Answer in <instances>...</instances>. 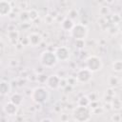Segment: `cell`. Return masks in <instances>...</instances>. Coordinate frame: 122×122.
Returning <instances> with one entry per match:
<instances>
[{
	"label": "cell",
	"instance_id": "1",
	"mask_svg": "<svg viewBox=\"0 0 122 122\" xmlns=\"http://www.w3.org/2000/svg\"><path fill=\"white\" fill-rule=\"evenodd\" d=\"M72 119L77 122L89 121L92 117V110L89 106H77L72 111Z\"/></svg>",
	"mask_w": 122,
	"mask_h": 122
},
{
	"label": "cell",
	"instance_id": "2",
	"mask_svg": "<svg viewBox=\"0 0 122 122\" xmlns=\"http://www.w3.org/2000/svg\"><path fill=\"white\" fill-rule=\"evenodd\" d=\"M30 96L33 103L43 104L48 101V99L50 97V92H49L48 89H46L45 87L39 86V87H36L33 90H31V93Z\"/></svg>",
	"mask_w": 122,
	"mask_h": 122
},
{
	"label": "cell",
	"instance_id": "3",
	"mask_svg": "<svg viewBox=\"0 0 122 122\" xmlns=\"http://www.w3.org/2000/svg\"><path fill=\"white\" fill-rule=\"evenodd\" d=\"M39 62L41 64V66L43 68H52L54 67L58 60L55 56V53L54 51H49V50H46V51H43L39 56Z\"/></svg>",
	"mask_w": 122,
	"mask_h": 122
},
{
	"label": "cell",
	"instance_id": "4",
	"mask_svg": "<svg viewBox=\"0 0 122 122\" xmlns=\"http://www.w3.org/2000/svg\"><path fill=\"white\" fill-rule=\"evenodd\" d=\"M69 32H70L71 37L73 38L74 40L75 39H85L88 35L89 30L86 25L78 23V24H74L72 29Z\"/></svg>",
	"mask_w": 122,
	"mask_h": 122
},
{
	"label": "cell",
	"instance_id": "5",
	"mask_svg": "<svg viewBox=\"0 0 122 122\" xmlns=\"http://www.w3.org/2000/svg\"><path fill=\"white\" fill-rule=\"evenodd\" d=\"M85 68L89 69L92 72H97L99 71L103 67L102 59L99 56L96 55H90L85 60Z\"/></svg>",
	"mask_w": 122,
	"mask_h": 122
},
{
	"label": "cell",
	"instance_id": "6",
	"mask_svg": "<svg viewBox=\"0 0 122 122\" xmlns=\"http://www.w3.org/2000/svg\"><path fill=\"white\" fill-rule=\"evenodd\" d=\"M92 74L93 72H92L89 69L87 68H84V69H80L77 72H76V80L78 83H82V84H85V83H88L92 80Z\"/></svg>",
	"mask_w": 122,
	"mask_h": 122
},
{
	"label": "cell",
	"instance_id": "7",
	"mask_svg": "<svg viewBox=\"0 0 122 122\" xmlns=\"http://www.w3.org/2000/svg\"><path fill=\"white\" fill-rule=\"evenodd\" d=\"M54 53H55V56L57 58L58 61H61V62H66L70 59L71 57V51H70V49L66 46H60V47H57L54 51Z\"/></svg>",
	"mask_w": 122,
	"mask_h": 122
},
{
	"label": "cell",
	"instance_id": "8",
	"mask_svg": "<svg viewBox=\"0 0 122 122\" xmlns=\"http://www.w3.org/2000/svg\"><path fill=\"white\" fill-rule=\"evenodd\" d=\"M59 82H60V77L58 74H51L47 77L46 85L51 90H57L59 88Z\"/></svg>",
	"mask_w": 122,
	"mask_h": 122
},
{
	"label": "cell",
	"instance_id": "9",
	"mask_svg": "<svg viewBox=\"0 0 122 122\" xmlns=\"http://www.w3.org/2000/svg\"><path fill=\"white\" fill-rule=\"evenodd\" d=\"M27 37L29 40V45L31 47H39L43 42V37L38 32H31Z\"/></svg>",
	"mask_w": 122,
	"mask_h": 122
},
{
	"label": "cell",
	"instance_id": "10",
	"mask_svg": "<svg viewBox=\"0 0 122 122\" xmlns=\"http://www.w3.org/2000/svg\"><path fill=\"white\" fill-rule=\"evenodd\" d=\"M12 10L11 5L7 0H0V16H8Z\"/></svg>",
	"mask_w": 122,
	"mask_h": 122
},
{
	"label": "cell",
	"instance_id": "11",
	"mask_svg": "<svg viewBox=\"0 0 122 122\" xmlns=\"http://www.w3.org/2000/svg\"><path fill=\"white\" fill-rule=\"evenodd\" d=\"M17 112H18V106L14 105L10 101L5 104V106H4V112L7 115H10V116L16 115L17 114Z\"/></svg>",
	"mask_w": 122,
	"mask_h": 122
},
{
	"label": "cell",
	"instance_id": "12",
	"mask_svg": "<svg viewBox=\"0 0 122 122\" xmlns=\"http://www.w3.org/2000/svg\"><path fill=\"white\" fill-rule=\"evenodd\" d=\"M7 35H8V39H9V41L11 45H16L18 43V41H19V32H18L17 30L14 29V30H9Z\"/></svg>",
	"mask_w": 122,
	"mask_h": 122
},
{
	"label": "cell",
	"instance_id": "13",
	"mask_svg": "<svg viewBox=\"0 0 122 122\" xmlns=\"http://www.w3.org/2000/svg\"><path fill=\"white\" fill-rule=\"evenodd\" d=\"M73 25H74V23H73V21L71 19V18H65V19H63V21L61 22V29L63 30H66V31H70L71 29H72V27H73Z\"/></svg>",
	"mask_w": 122,
	"mask_h": 122
},
{
	"label": "cell",
	"instance_id": "14",
	"mask_svg": "<svg viewBox=\"0 0 122 122\" xmlns=\"http://www.w3.org/2000/svg\"><path fill=\"white\" fill-rule=\"evenodd\" d=\"M23 100H24L23 95H22V94H20V93H18V92L13 93V94L10 96V101L11 103H13L14 105L18 106V107H20V106L22 105Z\"/></svg>",
	"mask_w": 122,
	"mask_h": 122
},
{
	"label": "cell",
	"instance_id": "15",
	"mask_svg": "<svg viewBox=\"0 0 122 122\" xmlns=\"http://www.w3.org/2000/svg\"><path fill=\"white\" fill-rule=\"evenodd\" d=\"M10 85L9 82L1 80L0 81V94L1 95H6L10 93Z\"/></svg>",
	"mask_w": 122,
	"mask_h": 122
},
{
	"label": "cell",
	"instance_id": "16",
	"mask_svg": "<svg viewBox=\"0 0 122 122\" xmlns=\"http://www.w3.org/2000/svg\"><path fill=\"white\" fill-rule=\"evenodd\" d=\"M111 106H112V110H114L116 112H119L121 110V107H122L121 100L119 98L113 97L112 100V102H111Z\"/></svg>",
	"mask_w": 122,
	"mask_h": 122
},
{
	"label": "cell",
	"instance_id": "17",
	"mask_svg": "<svg viewBox=\"0 0 122 122\" xmlns=\"http://www.w3.org/2000/svg\"><path fill=\"white\" fill-rule=\"evenodd\" d=\"M112 70L114 72L120 73L122 71V61L121 60H115L112 64Z\"/></svg>",
	"mask_w": 122,
	"mask_h": 122
},
{
	"label": "cell",
	"instance_id": "18",
	"mask_svg": "<svg viewBox=\"0 0 122 122\" xmlns=\"http://www.w3.org/2000/svg\"><path fill=\"white\" fill-rule=\"evenodd\" d=\"M28 14H29V18L30 21H35L38 17H39V12L37 10L35 9H30L28 10Z\"/></svg>",
	"mask_w": 122,
	"mask_h": 122
},
{
	"label": "cell",
	"instance_id": "19",
	"mask_svg": "<svg viewBox=\"0 0 122 122\" xmlns=\"http://www.w3.org/2000/svg\"><path fill=\"white\" fill-rule=\"evenodd\" d=\"M108 83H109V85H110L111 88L117 87L119 85V78L116 77V76H110L109 77V80H108Z\"/></svg>",
	"mask_w": 122,
	"mask_h": 122
},
{
	"label": "cell",
	"instance_id": "20",
	"mask_svg": "<svg viewBox=\"0 0 122 122\" xmlns=\"http://www.w3.org/2000/svg\"><path fill=\"white\" fill-rule=\"evenodd\" d=\"M20 21L22 23H27L30 21V18H29V14H28V10H22L20 11L19 15H18Z\"/></svg>",
	"mask_w": 122,
	"mask_h": 122
},
{
	"label": "cell",
	"instance_id": "21",
	"mask_svg": "<svg viewBox=\"0 0 122 122\" xmlns=\"http://www.w3.org/2000/svg\"><path fill=\"white\" fill-rule=\"evenodd\" d=\"M90 103H91V101H90V99L88 98L87 95H83L77 100V104L79 106H89Z\"/></svg>",
	"mask_w": 122,
	"mask_h": 122
},
{
	"label": "cell",
	"instance_id": "22",
	"mask_svg": "<svg viewBox=\"0 0 122 122\" xmlns=\"http://www.w3.org/2000/svg\"><path fill=\"white\" fill-rule=\"evenodd\" d=\"M74 46L75 48L82 50L85 47V39H75L74 40Z\"/></svg>",
	"mask_w": 122,
	"mask_h": 122
},
{
	"label": "cell",
	"instance_id": "23",
	"mask_svg": "<svg viewBox=\"0 0 122 122\" xmlns=\"http://www.w3.org/2000/svg\"><path fill=\"white\" fill-rule=\"evenodd\" d=\"M47 77H48V76H46V75H45L43 72H41V73H38V74L36 75V81H37L38 83H40V84L46 83Z\"/></svg>",
	"mask_w": 122,
	"mask_h": 122
},
{
	"label": "cell",
	"instance_id": "24",
	"mask_svg": "<svg viewBox=\"0 0 122 122\" xmlns=\"http://www.w3.org/2000/svg\"><path fill=\"white\" fill-rule=\"evenodd\" d=\"M66 79H67L68 85H70V86H71V87H73L75 84L78 83L77 80H76V78H75V76H70V77H68V78H66Z\"/></svg>",
	"mask_w": 122,
	"mask_h": 122
},
{
	"label": "cell",
	"instance_id": "25",
	"mask_svg": "<svg viewBox=\"0 0 122 122\" xmlns=\"http://www.w3.org/2000/svg\"><path fill=\"white\" fill-rule=\"evenodd\" d=\"M111 120L113 121V122H120L122 120V116L120 113L116 112V113H113L112 116H111Z\"/></svg>",
	"mask_w": 122,
	"mask_h": 122
},
{
	"label": "cell",
	"instance_id": "26",
	"mask_svg": "<svg viewBox=\"0 0 122 122\" xmlns=\"http://www.w3.org/2000/svg\"><path fill=\"white\" fill-rule=\"evenodd\" d=\"M87 96H88V98L90 99V101H91V102H92V101H97V100H99V98H98V94H97L96 92H92V93L88 94Z\"/></svg>",
	"mask_w": 122,
	"mask_h": 122
},
{
	"label": "cell",
	"instance_id": "27",
	"mask_svg": "<svg viewBox=\"0 0 122 122\" xmlns=\"http://www.w3.org/2000/svg\"><path fill=\"white\" fill-rule=\"evenodd\" d=\"M99 12H100V14H101V15L105 16V15L109 14V12H110V9H109L108 7H102V8L100 9Z\"/></svg>",
	"mask_w": 122,
	"mask_h": 122
},
{
	"label": "cell",
	"instance_id": "28",
	"mask_svg": "<svg viewBox=\"0 0 122 122\" xmlns=\"http://www.w3.org/2000/svg\"><path fill=\"white\" fill-rule=\"evenodd\" d=\"M112 18V21H113L114 25H117L120 22V16H119V14H113V16Z\"/></svg>",
	"mask_w": 122,
	"mask_h": 122
},
{
	"label": "cell",
	"instance_id": "29",
	"mask_svg": "<svg viewBox=\"0 0 122 122\" xmlns=\"http://www.w3.org/2000/svg\"><path fill=\"white\" fill-rule=\"evenodd\" d=\"M52 21H53V18H52L51 15H47V16L45 17V22H46L47 24H51Z\"/></svg>",
	"mask_w": 122,
	"mask_h": 122
},
{
	"label": "cell",
	"instance_id": "30",
	"mask_svg": "<svg viewBox=\"0 0 122 122\" xmlns=\"http://www.w3.org/2000/svg\"><path fill=\"white\" fill-rule=\"evenodd\" d=\"M60 119H61L62 121H65V120H69V116H68L67 114L63 113V114H61V116H60Z\"/></svg>",
	"mask_w": 122,
	"mask_h": 122
},
{
	"label": "cell",
	"instance_id": "31",
	"mask_svg": "<svg viewBox=\"0 0 122 122\" xmlns=\"http://www.w3.org/2000/svg\"><path fill=\"white\" fill-rule=\"evenodd\" d=\"M10 64H12V66H17V62L15 60H10Z\"/></svg>",
	"mask_w": 122,
	"mask_h": 122
},
{
	"label": "cell",
	"instance_id": "32",
	"mask_svg": "<svg viewBox=\"0 0 122 122\" xmlns=\"http://www.w3.org/2000/svg\"><path fill=\"white\" fill-rule=\"evenodd\" d=\"M3 47H4V43H3L2 38L0 37V50H1V49H3Z\"/></svg>",
	"mask_w": 122,
	"mask_h": 122
},
{
	"label": "cell",
	"instance_id": "33",
	"mask_svg": "<svg viewBox=\"0 0 122 122\" xmlns=\"http://www.w3.org/2000/svg\"><path fill=\"white\" fill-rule=\"evenodd\" d=\"M41 121H52L51 118H42Z\"/></svg>",
	"mask_w": 122,
	"mask_h": 122
}]
</instances>
